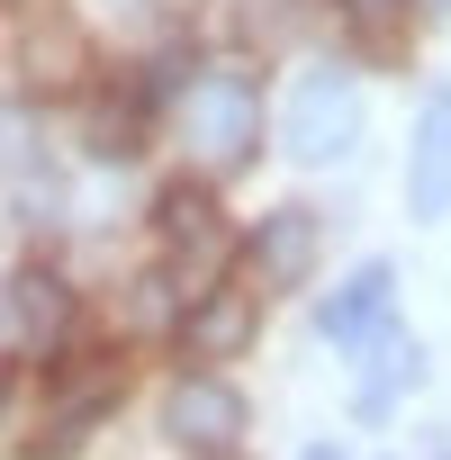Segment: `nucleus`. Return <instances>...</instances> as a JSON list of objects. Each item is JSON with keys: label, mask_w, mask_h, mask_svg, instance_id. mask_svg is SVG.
<instances>
[{"label": "nucleus", "mask_w": 451, "mask_h": 460, "mask_svg": "<svg viewBox=\"0 0 451 460\" xmlns=\"http://www.w3.org/2000/svg\"><path fill=\"white\" fill-rule=\"evenodd\" d=\"M181 343H190L199 361H235V352L253 343V298H244V289H208V298L190 307Z\"/></svg>", "instance_id": "obj_10"}, {"label": "nucleus", "mask_w": 451, "mask_h": 460, "mask_svg": "<svg viewBox=\"0 0 451 460\" xmlns=\"http://www.w3.org/2000/svg\"><path fill=\"white\" fill-rule=\"evenodd\" d=\"M406 217L415 226H442L451 217V91H433L424 118H415V145H406Z\"/></svg>", "instance_id": "obj_5"}, {"label": "nucleus", "mask_w": 451, "mask_h": 460, "mask_svg": "<svg viewBox=\"0 0 451 460\" xmlns=\"http://www.w3.org/2000/svg\"><path fill=\"white\" fill-rule=\"evenodd\" d=\"M424 379V343H406V325H388L379 343H361V379H352V415L361 424H388L397 397Z\"/></svg>", "instance_id": "obj_8"}, {"label": "nucleus", "mask_w": 451, "mask_h": 460, "mask_svg": "<svg viewBox=\"0 0 451 460\" xmlns=\"http://www.w3.org/2000/svg\"><path fill=\"white\" fill-rule=\"evenodd\" d=\"M10 334H19L28 352H64V334H73V280L28 262V271L10 280Z\"/></svg>", "instance_id": "obj_9"}, {"label": "nucleus", "mask_w": 451, "mask_h": 460, "mask_svg": "<svg viewBox=\"0 0 451 460\" xmlns=\"http://www.w3.org/2000/svg\"><path fill=\"white\" fill-rule=\"evenodd\" d=\"M226 460H235V451H226Z\"/></svg>", "instance_id": "obj_14"}, {"label": "nucleus", "mask_w": 451, "mask_h": 460, "mask_svg": "<svg viewBox=\"0 0 451 460\" xmlns=\"http://www.w3.org/2000/svg\"><path fill=\"white\" fill-rule=\"evenodd\" d=\"M0 406H10V388H0Z\"/></svg>", "instance_id": "obj_13"}, {"label": "nucleus", "mask_w": 451, "mask_h": 460, "mask_svg": "<svg viewBox=\"0 0 451 460\" xmlns=\"http://www.w3.org/2000/svg\"><path fill=\"white\" fill-rule=\"evenodd\" d=\"M172 127H181V145H190V163H199L208 181L244 172L253 145H262V91H253V73H199V82L181 91Z\"/></svg>", "instance_id": "obj_1"}, {"label": "nucleus", "mask_w": 451, "mask_h": 460, "mask_svg": "<svg viewBox=\"0 0 451 460\" xmlns=\"http://www.w3.org/2000/svg\"><path fill=\"white\" fill-rule=\"evenodd\" d=\"M298 460H343V451H334V442H316V451H298Z\"/></svg>", "instance_id": "obj_12"}, {"label": "nucleus", "mask_w": 451, "mask_h": 460, "mask_svg": "<svg viewBox=\"0 0 451 460\" xmlns=\"http://www.w3.org/2000/svg\"><path fill=\"white\" fill-rule=\"evenodd\" d=\"M388 325H397V262H361V271L316 307V334H325V343H343V352L379 343Z\"/></svg>", "instance_id": "obj_4"}, {"label": "nucleus", "mask_w": 451, "mask_h": 460, "mask_svg": "<svg viewBox=\"0 0 451 460\" xmlns=\"http://www.w3.org/2000/svg\"><path fill=\"white\" fill-rule=\"evenodd\" d=\"M154 235L172 244V262H208V253L226 244V217H217V181H208V172L154 190Z\"/></svg>", "instance_id": "obj_7"}, {"label": "nucleus", "mask_w": 451, "mask_h": 460, "mask_svg": "<svg viewBox=\"0 0 451 460\" xmlns=\"http://www.w3.org/2000/svg\"><path fill=\"white\" fill-rule=\"evenodd\" d=\"M280 145H289L298 163L352 154V145H361V82H352L343 64H307V73L289 82V100H280Z\"/></svg>", "instance_id": "obj_2"}, {"label": "nucleus", "mask_w": 451, "mask_h": 460, "mask_svg": "<svg viewBox=\"0 0 451 460\" xmlns=\"http://www.w3.org/2000/svg\"><path fill=\"white\" fill-rule=\"evenodd\" d=\"M316 235H325V226H316L307 208H271L253 235H244V271H253L262 289H298V280L316 271Z\"/></svg>", "instance_id": "obj_6"}, {"label": "nucleus", "mask_w": 451, "mask_h": 460, "mask_svg": "<svg viewBox=\"0 0 451 460\" xmlns=\"http://www.w3.org/2000/svg\"><path fill=\"white\" fill-rule=\"evenodd\" d=\"M244 424H253V397L235 379H217V370H190V379L163 388V442L190 451V460H226L244 442Z\"/></svg>", "instance_id": "obj_3"}, {"label": "nucleus", "mask_w": 451, "mask_h": 460, "mask_svg": "<svg viewBox=\"0 0 451 460\" xmlns=\"http://www.w3.org/2000/svg\"><path fill=\"white\" fill-rule=\"evenodd\" d=\"M343 10H352V19H379V10H397V0H343Z\"/></svg>", "instance_id": "obj_11"}]
</instances>
